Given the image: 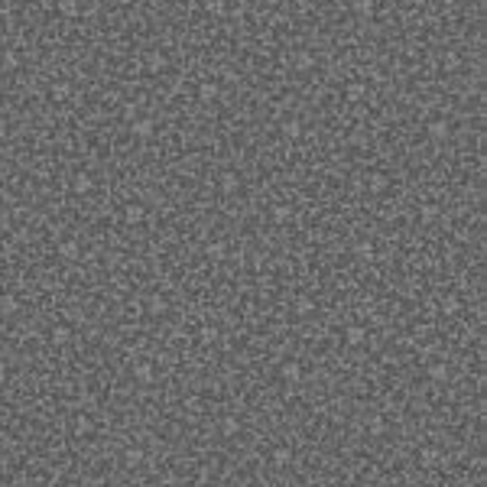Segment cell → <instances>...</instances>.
Masks as SVG:
<instances>
[{"label": "cell", "mask_w": 487, "mask_h": 487, "mask_svg": "<svg viewBox=\"0 0 487 487\" xmlns=\"http://www.w3.org/2000/svg\"><path fill=\"white\" fill-rule=\"evenodd\" d=\"M133 380H136V383H153V380H156L153 361H140V364L133 367Z\"/></svg>", "instance_id": "cell-1"}, {"label": "cell", "mask_w": 487, "mask_h": 487, "mask_svg": "<svg viewBox=\"0 0 487 487\" xmlns=\"http://www.w3.org/2000/svg\"><path fill=\"white\" fill-rule=\"evenodd\" d=\"M364 338H367V332H364L361 325H348V328H345V345H348V348L364 345Z\"/></svg>", "instance_id": "cell-2"}, {"label": "cell", "mask_w": 487, "mask_h": 487, "mask_svg": "<svg viewBox=\"0 0 487 487\" xmlns=\"http://www.w3.org/2000/svg\"><path fill=\"white\" fill-rule=\"evenodd\" d=\"M143 218H146V208H143V205L130 202L127 208H123V221H127V224H140Z\"/></svg>", "instance_id": "cell-3"}, {"label": "cell", "mask_w": 487, "mask_h": 487, "mask_svg": "<svg viewBox=\"0 0 487 487\" xmlns=\"http://www.w3.org/2000/svg\"><path fill=\"white\" fill-rule=\"evenodd\" d=\"M279 377H283V380H289V383H296L299 377H302V367H299L296 361H286V364L279 367Z\"/></svg>", "instance_id": "cell-4"}, {"label": "cell", "mask_w": 487, "mask_h": 487, "mask_svg": "<svg viewBox=\"0 0 487 487\" xmlns=\"http://www.w3.org/2000/svg\"><path fill=\"white\" fill-rule=\"evenodd\" d=\"M237 432H241V422H237L234 416H224V419H221V435L224 438H234Z\"/></svg>", "instance_id": "cell-5"}, {"label": "cell", "mask_w": 487, "mask_h": 487, "mask_svg": "<svg viewBox=\"0 0 487 487\" xmlns=\"http://www.w3.org/2000/svg\"><path fill=\"white\" fill-rule=\"evenodd\" d=\"M426 130H429L432 140H445V136H448V123H445V120H432Z\"/></svg>", "instance_id": "cell-6"}, {"label": "cell", "mask_w": 487, "mask_h": 487, "mask_svg": "<svg viewBox=\"0 0 487 487\" xmlns=\"http://www.w3.org/2000/svg\"><path fill=\"white\" fill-rule=\"evenodd\" d=\"M91 176H88V173H78V176H75V182H72V189L75 192H78V195H85V192H91Z\"/></svg>", "instance_id": "cell-7"}, {"label": "cell", "mask_w": 487, "mask_h": 487, "mask_svg": "<svg viewBox=\"0 0 487 487\" xmlns=\"http://www.w3.org/2000/svg\"><path fill=\"white\" fill-rule=\"evenodd\" d=\"M133 133H136V136H146V140H149V136H153V120H149V117L133 120Z\"/></svg>", "instance_id": "cell-8"}, {"label": "cell", "mask_w": 487, "mask_h": 487, "mask_svg": "<svg viewBox=\"0 0 487 487\" xmlns=\"http://www.w3.org/2000/svg\"><path fill=\"white\" fill-rule=\"evenodd\" d=\"M198 98H202V101H215L218 98V85H215V81H202V85H198Z\"/></svg>", "instance_id": "cell-9"}, {"label": "cell", "mask_w": 487, "mask_h": 487, "mask_svg": "<svg viewBox=\"0 0 487 487\" xmlns=\"http://www.w3.org/2000/svg\"><path fill=\"white\" fill-rule=\"evenodd\" d=\"M163 65H166V59H163L159 52H149V56H146V72H149V75L163 72Z\"/></svg>", "instance_id": "cell-10"}, {"label": "cell", "mask_w": 487, "mask_h": 487, "mask_svg": "<svg viewBox=\"0 0 487 487\" xmlns=\"http://www.w3.org/2000/svg\"><path fill=\"white\" fill-rule=\"evenodd\" d=\"M123 464H127V468H136V464H143V451H140V448H127V451H123Z\"/></svg>", "instance_id": "cell-11"}, {"label": "cell", "mask_w": 487, "mask_h": 487, "mask_svg": "<svg viewBox=\"0 0 487 487\" xmlns=\"http://www.w3.org/2000/svg\"><path fill=\"white\" fill-rule=\"evenodd\" d=\"M59 257H62V260H75V257H78V244H75V241L59 244Z\"/></svg>", "instance_id": "cell-12"}, {"label": "cell", "mask_w": 487, "mask_h": 487, "mask_svg": "<svg viewBox=\"0 0 487 487\" xmlns=\"http://www.w3.org/2000/svg\"><path fill=\"white\" fill-rule=\"evenodd\" d=\"M221 192H224V195L237 192V176H234V173H224V176H221Z\"/></svg>", "instance_id": "cell-13"}, {"label": "cell", "mask_w": 487, "mask_h": 487, "mask_svg": "<svg viewBox=\"0 0 487 487\" xmlns=\"http://www.w3.org/2000/svg\"><path fill=\"white\" fill-rule=\"evenodd\" d=\"M273 218H276V224H286L292 218V211H289V205H276L273 208Z\"/></svg>", "instance_id": "cell-14"}, {"label": "cell", "mask_w": 487, "mask_h": 487, "mask_svg": "<svg viewBox=\"0 0 487 487\" xmlns=\"http://www.w3.org/2000/svg\"><path fill=\"white\" fill-rule=\"evenodd\" d=\"M292 461V451L289 448H276L273 451V464H279V468H283V464H289Z\"/></svg>", "instance_id": "cell-15"}, {"label": "cell", "mask_w": 487, "mask_h": 487, "mask_svg": "<svg viewBox=\"0 0 487 487\" xmlns=\"http://www.w3.org/2000/svg\"><path fill=\"white\" fill-rule=\"evenodd\" d=\"M205 253H208L211 260H221V257H224V244H221V241H211L208 247H205Z\"/></svg>", "instance_id": "cell-16"}, {"label": "cell", "mask_w": 487, "mask_h": 487, "mask_svg": "<svg viewBox=\"0 0 487 487\" xmlns=\"http://www.w3.org/2000/svg\"><path fill=\"white\" fill-rule=\"evenodd\" d=\"M59 10L65 13V17H78V4H75V0H59Z\"/></svg>", "instance_id": "cell-17"}, {"label": "cell", "mask_w": 487, "mask_h": 487, "mask_svg": "<svg viewBox=\"0 0 487 487\" xmlns=\"http://www.w3.org/2000/svg\"><path fill=\"white\" fill-rule=\"evenodd\" d=\"M72 338V332H68L65 325H59V328H52V341H56V345H65V341Z\"/></svg>", "instance_id": "cell-18"}, {"label": "cell", "mask_w": 487, "mask_h": 487, "mask_svg": "<svg viewBox=\"0 0 487 487\" xmlns=\"http://www.w3.org/2000/svg\"><path fill=\"white\" fill-rule=\"evenodd\" d=\"M166 299H163V296H153V299H149V312H153V315H163V312H166Z\"/></svg>", "instance_id": "cell-19"}, {"label": "cell", "mask_w": 487, "mask_h": 487, "mask_svg": "<svg viewBox=\"0 0 487 487\" xmlns=\"http://www.w3.org/2000/svg\"><path fill=\"white\" fill-rule=\"evenodd\" d=\"M345 98H348V101H361V98H364V85H348Z\"/></svg>", "instance_id": "cell-20"}, {"label": "cell", "mask_w": 487, "mask_h": 487, "mask_svg": "<svg viewBox=\"0 0 487 487\" xmlns=\"http://www.w3.org/2000/svg\"><path fill=\"white\" fill-rule=\"evenodd\" d=\"M283 133L286 136H299V133H302V123H299V120H286L283 123Z\"/></svg>", "instance_id": "cell-21"}, {"label": "cell", "mask_w": 487, "mask_h": 487, "mask_svg": "<svg viewBox=\"0 0 487 487\" xmlns=\"http://www.w3.org/2000/svg\"><path fill=\"white\" fill-rule=\"evenodd\" d=\"M429 377H432V380H445V377H448V367H445V364H432Z\"/></svg>", "instance_id": "cell-22"}, {"label": "cell", "mask_w": 487, "mask_h": 487, "mask_svg": "<svg viewBox=\"0 0 487 487\" xmlns=\"http://www.w3.org/2000/svg\"><path fill=\"white\" fill-rule=\"evenodd\" d=\"M354 10H358L361 17H367V13L374 10V0H354Z\"/></svg>", "instance_id": "cell-23"}, {"label": "cell", "mask_w": 487, "mask_h": 487, "mask_svg": "<svg viewBox=\"0 0 487 487\" xmlns=\"http://www.w3.org/2000/svg\"><path fill=\"white\" fill-rule=\"evenodd\" d=\"M312 308H315L312 299H296V312H299V315H308Z\"/></svg>", "instance_id": "cell-24"}, {"label": "cell", "mask_w": 487, "mask_h": 487, "mask_svg": "<svg viewBox=\"0 0 487 487\" xmlns=\"http://www.w3.org/2000/svg\"><path fill=\"white\" fill-rule=\"evenodd\" d=\"M387 176H370V189H374V192H383V189H387Z\"/></svg>", "instance_id": "cell-25"}, {"label": "cell", "mask_w": 487, "mask_h": 487, "mask_svg": "<svg viewBox=\"0 0 487 487\" xmlns=\"http://www.w3.org/2000/svg\"><path fill=\"white\" fill-rule=\"evenodd\" d=\"M91 429H94V426H91V419H85V416H81V419L75 422V432H78V435H88Z\"/></svg>", "instance_id": "cell-26"}, {"label": "cell", "mask_w": 487, "mask_h": 487, "mask_svg": "<svg viewBox=\"0 0 487 487\" xmlns=\"http://www.w3.org/2000/svg\"><path fill=\"white\" fill-rule=\"evenodd\" d=\"M52 98H56V101H65L68 98V85H65V81H59V85L52 88Z\"/></svg>", "instance_id": "cell-27"}, {"label": "cell", "mask_w": 487, "mask_h": 487, "mask_svg": "<svg viewBox=\"0 0 487 487\" xmlns=\"http://www.w3.org/2000/svg\"><path fill=\"white\" fill-rule=\"evenodd\" d=\"M442 312H445V315H455V312H458V299H455V296H448V299L442 302Z\"/></svg>", "instance_id": "cell-28"}, {"label": "cell", "mask_w": 487, "mask_h": 487, "mask_svg": "<svg viewBox=\"0 0 487 487\" xmlns=\"http://www.w3.org/2000/svg\"><path fill=\"white\" fill-rule=\"evenodd\" d=\"M296 68H302V72L312 68V56H308V52H299V56H296Z\"/></svg>", "instance_id": "cell-29"}, {"label": "cell", "mask_w": 487, "mask_h": 487, "mask_svg": "<svg viewBox=\"0 0 487 487\" xmlns=\"http://www.w3.org/2000/svg\"><path fill=\"white\" fill-rule=\"evenodd\" d=\"M215 338H218V332H215L211 325H205V328H202V341H205V345H211Z\"/></svg>", "instance_id": "cell-30"}, {"label": "cell", "mask_w": 487, "mask_h": 487, "mask_svg": "<svg viewBox=\"0 0 487 487\" xmlns=\"http://www.w3.org/2000/svg\"><path fill=\"white\" fill-rule=\"evenodd\" d=\"M419 461H422V464H435V461H438V455H435L432 448H426V451L419 455Z\"/></svg>", "instance_id": "cell-31"}, {"label": "cell", "mask_w": 487, "mask_h": 487, "mask_svg": "<svg viewBox=\"0 0 487 487\" xmlns=\"http://www.w3.org/2000/svg\"><path fill=\"white\" fill-rule=\"evenodd\" d=\"M354 250H358V257H374V247L370 244H358Z\"/></svg>", "instance_id": "cell-32"}, {"label": "cell", "mask_w": 487, "mask_h": 487, "mask_svg": "<svg viewBox=\"0 0 487 487\" xmlns=\"http://www.w3.org/2000/svg\"><path fill=\"white\" fill-rule=\"evenodd\" d=\"M185 409H189V413H202V403L192 396V400H185Z\"/></svg>", "instance_id": "cell-33"}, {"label": "cell", "mask_w": 487, "mask_h": 487, "mask_svg": "<svg viewBox=\"0 0 487 487\" xmlns=\"http://www.w3.org/2000/svg\"><path fill=\"white\" fill-rule=\"evenodd\" d=\"M455 68H458V59L448 52V56H445V72H455Z\"/></svg>", "instance_id": "cell-34"}, {"label": "cell", "mask_w": 487, "mask_h": 487, "mask_svg": "<svg viewBox=\"0 0 487 487\" xmlns=\"http://www.w3.org/2000/svg\"><path fill=\"white\" fill-rule=\"evenodd\" d=\"M438 215V208H435V205H432V208H429V205H426V208H422V221H432V218H435Z\"/></svg>", "instance_id": "cell-35"}, {"label": "cell", "mask_w": 487, "mask_h": 487, "mask_svg": "<svg viewBox=\"0 0 487 487\" xmlns=\"http://www.w3.org/2000/svg\"><path fill=\"white\" fill-rule=\"evenodd\" d=\"M383 432V422L380 419H370V435H380Z\"/></svg>", "instance_id": "cell-36"}, {"label": "cell", "mask_w": 487, "mask_h": 487, "mask_svg": "<svg viewBox=\"0 0 487 487\" xmlns=\"http://www.w3.org/2000/svg\"><path fill=\"white\" fill-rule=\"evenodd\" d=\"M4 136H7V120L0 117V140H4Z\"/></svg>", "instance_id": "cell-37"}, {"label": "cell", "mask_w": 487, "mask_h": 487, "mask_svg": "<svg viewBox=\"0 0 487 487\" xmlns=\"http://www.w3.org/2000/svg\"><path fill=\"white\" fill-rule=\"evenodd\" d=\"M4 377H7V367H4V364H0V380H4Z\"/></svg>", "instance_id": "cell-38"}, {"label": "cell", "mask_w": 487, "mask_h": 487, "mask_svg": "<svg viewBox=\"0 0 487 487\" xmlns=\"http://www.w3.org/2000/svg\"><path fill=\"white\" fill-rule=\"evenodd\" d=\"M354 487H374V484H367V481H361V484H354Z\"/></svg>", "instance_id": "cell-39"}, {"label": "cell", "mask_w": 487, "mask_h": 487, "mask_svg": "<svg viewBox=\"0 0 487 487\" xmlns=\"http://www.w3.org/2000/svg\"><path fill=\"white\" fill-rule=\"evenodd\" d=\"M211 487H224V484H211Z\"/></svg>", "instance_id": "cell-40"}, {"label": "cell", "mask_w": 487, "mask_h": 487, "mask_svg": "<svg viewBox=\"0 0 487 487\" xmlns=\"http://www.w3.org/2000/svg\"><path fill=\"white\" fill-rule=\"evenodd\" d=\"M62 487H75V484H62Z\"/></svg>", "instance_id": "cell-41"}]
</instances>
